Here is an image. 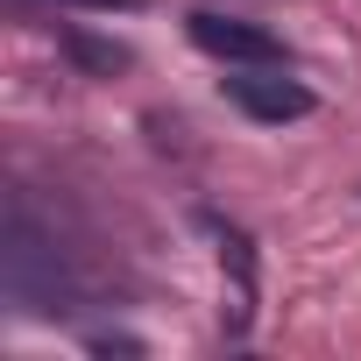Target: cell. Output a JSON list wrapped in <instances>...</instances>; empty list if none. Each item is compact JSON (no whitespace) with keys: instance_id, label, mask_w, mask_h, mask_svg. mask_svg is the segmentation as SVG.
Here are the masks:
<instances>
[{"instance_id":"1","label":"cell","mask_w":361,"mask_h":361,"mask_svg":"<svg viewBox=\"0 0 361 361\" xmlns=\"http://www.w3.org/2000/svg\"><path fill=\"white\" fill-rule=\"evenodd\" d=\"M220 85H227V99H234L248 121H269V128L312 114V92H305L298 78H283V64H241V71H227Z\"/></svg>"},{"instance_id":"3","label":"cell","mask_w":361,"mask_h":361,"mask_svg":"<svg viewBox=\"0 0 361 361\" xmlns=\"http://www.w3.org/2000/svg\"><path fill=\"white\" fill-rule=\"evenodd\" d=\"M71 57H78V64H92V71H121V64H128V50H121V43H99V36H85V29H71Z\"/></svg>"},{"instance_id":"4","label":"cell","mask_w":361,"mask_h":361,"mask_svg":"<svg viewBox=\"0 0 361 361\" xmlns=\"http://www.w3.org/2000/svg\"><path fill=\"white\" fill-rule=\"evenodd\" d=\"M71 8H142V0H71Z\"/></svg>"},{"instance_id":"2","label":"cell","mask_w":361,"mask_h":361,"mask_svg":"<svg viewBox=\"0 0 361 361\" xmlns=\"http://www.w3.org/2000/svg\"><path fill=\"white\" fill-rule=\"evenodd\" d=\"M185 29H192V43H199L206 57H220V64H283V43H276L269 29L241 22V15L192 8V15H185Z\"/></svg>"}]
</instances>
